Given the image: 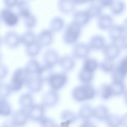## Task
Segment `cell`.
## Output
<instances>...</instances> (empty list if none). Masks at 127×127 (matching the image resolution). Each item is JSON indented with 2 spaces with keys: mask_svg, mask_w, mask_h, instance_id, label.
<instances>
[{
  "mask_svg": "<svg viewBox=\"0 0 127 127\" xmlns=\"http://www.w3.org/2000/svg\"><path fill=\"white\" fill-rule=\"evenodd\" d=\"M25 27L28 30H32L36 26L37 19L36 16L31 13L23 19Z\"/></svg>",
  "mask_w": 127,
  "mask_h": 127,
  "instance_id": "cell-32",
  "label": "cell"
},
{
  "mask_svg": "<svg viewBox=\"0 0 127 127\" xmlns=\"http://www.w3.org/2000/svg\"><path fill=\"white\" fill-rule=\"evenodd\" d=\"M75 4L73 0H58L57 4L58 8L61 12L67 13L73 11Z\"/></svg>",
  "mask_w": 127,
  "mask_h": 127,
  "instance_id": "cell-21",
  "label": "cell"
},
{
  "mask_svg": "<svg viewBox=\"0 0 127 127\" xmlns=\"http://www.w3.org/2000/svg\"><path fill=\"white\" fill-rule=\"evenodd\" d=\"M100 95L101 97L105 100L110 98L113 96L110 84H105L102 85L100 89Z\"/></svg>",
  "mask_w": 127,
  "mask_h": 127,
  "instance_id": "cell-38",
  "label": "cell"
},
{
  "mask_svg": "<svg viewBox=\"0 0 127 127\" xmlns=\"http://www.w3.org/2000/svg\"><path fill=\"white\" fill-rule=\"evenodd\" d=\"M121 25L124 32L127 33V17L124 20Z\"/></svg>",
  "mask_w": 127,
  "mask_h": 127,
  "instance_id": "cell-48",
  "label": "cell"
},
{
  "mask_svg": "<svg viewBox=\"0 0 127 127\" xmlns=\"http://www.w3.org/2000/svg\"><path fill=\"white\" fill-rule=\"evenodd\" d=\"M115 67L114 60L106 58L99 63V68L106 73L111 72Z\"/></svg>",
  "mask_w": 127,
  "mask_h": 127,
  "instance_id": "cell-33",
  "label": "cell"
},
{
  "mask_svg": "<svg viewBox=\"0 0 127 127\" xmlns=\"http://www.w3.org/2000/svg\"><path fill=\"white\" fill-rule=\"evenodd\" d=\"M21 35L16 32L10 30L4 34L3 41L5 45L9 49L17 48L21 44Z\"/></svg>",
  "mask_w": 127,
  "mask_h": 127,
  "instance_id": "cell-4",
  "label": "cell"
},
{
  "mask_svg": "<svg viewBox=\"0 0 127 127\" xmlns=\"http://www.w3.org/2000/svg\"><path fill=\"white\" fill-rule=\"evenodd\" d=\"M16 7L17 13L23 19L32 13L28 0H19Z\"/></svg>",
  "mask_w": 127,
  "mask_h": 127,
  "instance_id": "cell-19",
  "label": "cell"
},
{
  "mask_svg": "<svg viewBox=\"0 0 127 127\" xmlns=\"http://www.w3.org/2000/svg\"><path fill=\"white\" fill-rule=\"evenodd\" d=\"M111 73L112 81H123L127 76L121 71L117 66L115 67Z\"/></svg>",
  "mask_w": 127,
  "mask_h": 127,
  "instance_id": "cell-36",
  "label": "cell"
},
{
  "mask_svg": "<svg viewBox=\"0 0 127 127\" xmlns=\"http://www.w3.org/2000/svg\"><path fill=\"white\" fill-rule=\"evenodd\" d=\"M54 33L49 28L41 30L36 36V41L42 47L50 45L54 40Z\"/></svg>",
  "mask_w": 127,
  "mask_h": 127,
  "instance_id": "cell-6",
  "label": "cell"
},
{
  "mask_svg": "<svg viewBox=\"0 0 127 127\" xmlns=\"http://www.w3.org/2000/svg\"><path fill=\"white\" fill-rule=\"evenodd\" d=\"M36 36L32 30H27L21 35V44L25 46L32 44L36 41Z\"/></svg>",
  "mask_w": 127,
  "mask_h": 127,
  "instance_id": "cell-26",
  "label": "cell"
},
{
  "mask_svg": "<svg viewBox=\"0 0 127 127\" xmlns=\"http://www.w3.org/2000/svg\"><path fill=\"white\" fill-rule=\"evenodd\" d=\"M58 99V94L55 90H52L45 92L42 96V104L44 107H50L55 105Z\"/></svg>",
  "mask_w": 127,
  "mask_h": 127,
  "instance_id": "cell-15",
  "label": "cell"
},
{
  "mask_svg": "<svg viewBox=\"0 0 127 127\" xmlns=\"http://www.w3.org/2000/svg\"><path fill=\"white\" fill-rule=\"evenodd\" d=\"M91 50L88 43L76 42L72 48V55L75 59H84L88 57Z\"/></svg>",
  "mask_w": 127,
  "mask_h": 127,
  "instance_id": "cell-5",
  "label": "cell"
},
{
  "mask_svg": "<svg viewBox=\"0 0 127 127\" xmlns=\"http://www.w3.org/2000/svg\"><path fill=\"white\" fill-rule=\"evenodd\" d=\"M93 110L90 105L87 104L83 105L79 111L80 117L84 119H87L89 117L93 114Z\"/></svg>",
  "mask_w": 127,
  "mask_h": 127,
  "instance_id": "cell-39",
  "label": "cell"
},
{
  "mask_svg": "<svg viewBox=\"0 0 127 127\" xmlns=\"http://www.w3.org/2000/svg\"><path fill=\"white\" fill-rule=\"evenodd\" d=\"M117 66L125 75H127V60L124 57L119 62Z\"/></svg>",
  "mask_w": 127,
  "mask_h": 127,
  "instance_id": "cell-42",
  "label": "cell"
},
{
  "mask_svg": "<svg viewBox=\"0 0 127 127\" xmlns=\"http://www.w3.org/2000/svg\"><path fill=\"white\" fill-rule=\"evenodd\" d=\"M22 108L14 111L11 116V123L13 126L24 125L29 119L28 111Z\"/></svg>",
  "mask_w": 127,
  "mask_h": 127,
  "instance_id": "cell-9",
  "label": "cell"
},
{
  "mask_svg": "<svg viewBox=\"0 0 127 127\" xmlns=\"http://www.w3.org/2000/svg\"><path fill=\"white\" fill-rule=\"evenodd\" d=\"M9 71V69L6 65L4 64H0V80L6 76L8 73Z\"/></svg>",
  "mask_w": 127,
  "mask_h": 127,
  "instance_id": "cell-44",
  "label": "cell"
},
{
  "mask_svg": "<svg viewBox=\"0 0 127 127\" xmlns=\"http://www.w3.org/2000/svg\"><path fill=\"white\" fill-rule=\"evenodd\" d=\"M58 64L64 71H69L75 66V59L72 55H64L60 57Z\"/></svg>",
  "mask_w": 127,
  "mask_h": 127,
  "instance_id": "cell-13",
  "label": "cell"
},
{
  "mask_svg": "<svg viewBox=\"0 0 127 127\" xmlns=\"http://www.w3.org/2000/svg\"><path fill=\"white\" fill-rule=\"evenodd\" d=\"M43 80L37 74H29L26 81L27 87L30 91L35 92L41 89Z\"/></svg>",
  "mask_w": 127,
  "mask_h": 127,
  "instance_id": "cell-11",
  "label": "cell"
},
{
  "mask_svg": "<svg viewBox=\"0 0 127 127\" xmlns=\"http://www.w3.org/2000/svg\"><path fill=\"white\" fill-rule=\"evenodd\" d=\"M73 18V22L81 27L87 24L91 18L86 10L75 12Z\"/></svg>",
  "mask_w": 127,
  "mask_h": 127,
  "instance_id": "cell-17",
  "label": "cell"
},
{
  "mask_svg": "<svg viewBox=\"0 0 127 127\" xmlns=\"http://www.w3.org/2000/svg\"><path fill=\"white\" fill-rule=\"evenodd\" d=\"M108 107L105 105L98 106L93 110V114L100 120H105L109 114Z\"/></svg>",
  "mask_w": 127,
  "mask_h": 127,
  "instance_id": "cell-22",
  "label": "cell"
},
{
  "mask_svg": "<svg viewBox=\"0 0 127 127\" xmlns=\"http://www.w3.org/2000/svg\"><path fill=\"white\" fill-rule=\"evenodd\" d=\"M124 101L127 105V90H126L123 94Z\"/></svg>",
  "mask_w": 127,
  "mask_h": 127,
  "instance_id": "cell-50",
  "label": "cell"
},
{
  "mask_svg": "<svg viewBox=\"0 0 127 127\" xmlns=\"http://www.w3.org/2000/svg\"><path fill=\"white\" fill-rule=\"evenodd\" d=\"M107 126L117 127L122 125V116L116 114H109L105 120Z\"/></svg>",
  "mask_w": 127,
  "mask_h": 127,
  "instance_id": "cell-29",
  "label": "cell"
},
{
  "mask_svg": "<svg viewBox=\"0 0 127 127\" xmlns=\"http://www.w3.org/2000/svg\"><path fill=\"white\" fill-rule=\"evenodd\" d=\"M84 59L82 67L84 69L94 72L99 67V63L96 59L88 57Z\"/></svg>",
  "mask_w": 127,
  "mask_h": 127,
  "instance_id": "cell-27",
  "label": "cell"
},
{
  "mask_svg": "<svg viewBox=\"0 0 127 127\" xmlns=\"http://www.w3.org/2000/svg\"><path fill=\"white\" fill-rule=\"evenodd\" d=\"M122 125L127 127V112L122 116Z\"/></svg>",
  "mask_w": 127,
  "mask_h": 127,
  "instance_id": "cell-47",
  "label": "cell"
},
{
  "mask_svg": "<svg viewBox=\"0 0 127 127\" xmlns=\"http://www.w3.org/2000/svg\"><path fill=\"white\" fill-rule=\"evenodd\" d=\"M120 40L121 46L127 50V33L123 35Z\"/></svg>",
  "mask_w": 127,
  "mask_h": 127,
  "instance_id": "cell-46",
  "label": "cell"
},
{
  "mask_svg": "<svg viewBox=\"0 0 127 127\" xmlns=\"http://www.w3.org/2000/svg\"><path fill=\"white\" fill-rule=\"evenodd\" d=\"M109 7L112 14L118 15L124 12L126 5L125 2L122 0H114Z\"/></svg>",
  "mask_w": 127,
  "mask_h": 127,
  "instance_id": "cell-20",
  "label": "cell"
},
{
  "mask_svg": "<svg viewBox=\"0 0 127 127\" xmlns=\"http://www.w3.org/2000/svg\"><path fill=\"white\" fill-rule=\"evenodd\" d=\"M39 121L40 125L42 127H54L55 125L52 119L43 116Z\"/></svg>",
  "mask_w": 127,
  "mask_h": 127,
  "instance_id": "cell-41",
  "label": "cell"
},
{
  "mask_svg": "<svg viewBox=\"0 0 127 127\" xmlns=\"http://www.w3.org/2000/svg\"><path fill=\"white\" fill-rule=\"evenodd\" d=\"M20 17L12 9L6 7L2 8L0 12V20L6 26L9 27L15 26L19 23Z\"/></svg>",
  "mask_w": 127,
  "mask_h": 127,
  "instance_id": "cell-3",
  "label": "cell"
},
{
  "mask_svg": "<svg viewBox=\"0 0 127 127\" xmlns=\"http://www.w3.org/2000/svg\"><path fill=\"white\" fill-rule=\"evenodd\" d=\"M0 98L7 96L11 91L9 84L2 82L0 83Z\"/></svg>",
  "mask_w": 127,
  "mask_h": 127,
  "instance_id": "cell-40",
  "label": "cell"
},
{
  "mask_svg": "<svg viewBox=\"0 0 127 127\" xmlns=\"http://www.w3.org/2000/svg\"><path fill=\"white\" fill-rule=\"evenodd\" d=\"M114 24L113 18L109 14H101L98 17L97 25L98 28L101 30H108Z\"/></svg>",
  "mask_w": 127,
  "mask_h": 127,
  "instance_id": "cell-12",
  "label": "cell"
},
{
  "mask_svg": "<svg viewBox=\"0 0 127 127\" xmlns=\"http://www.w3.org/2000/svg\"><path fill=\"white\" fill-rule=\"evenodd\" d=\"M19 0H3L5 7L12 9L16 7Z\"/></svg>",
  "mask_w": 127,
  "mask_h": 127,
  "instance_id": "cell-43",
  "label": "cell"
},
{
  "mask_svg": "<svg viewBox=\"0 0 127 127\" xmlns=\"http://www.w3.org/2000/svg\"><path fill=\"white\" fill-rule=\"evenodd\" d=\"M110 86L113 96H120L126 90V86L123 81H112Z\"/></svg>",
  "mask_w": 127,
  "mask_h": 127,
  "instance_id": "cell-28",
  "label": "cell"
},
{
  "mask_svg": "<svg viewBox=\"0 0 127 127\" xmlns=\"http://www.w3.org/2000/svg\"><path fill=\"white\" fill-rule=\"evenodd\" d=\"M41 66L37 60L32 58L28 61L24 67L29 74H36L38 73Z\"/></svg>",
  "mask_w": 127,
  "mask_h": 127,
  "instance_id": "cell-24",
  "label": "cell"
},
{
  "mask_svg": "<svg viewBox=\"0 0 127 127\" xmlns=\"http://www.w3.org/2000/svg\"><path fill=\"white\" fill-rule=\"evenodd\" d=\"M66 74L64 73H51L46 80L52 90H56L60 88L66 80Z\"/></svg>",
  "mask_w": 127,
  "mask_h": 127,
  "instance_id": "cell-8",
  "label": "cell"
},
{
  "mask_svg": "<svg viewBox=\"0 0 127 127\" xmlns=\"http://www.w3.org/2000/svg\"><path fill=\"white\" fill-rule=\"evenodd\" d=\"M109 38L112 42L120 40L124 32L121 25L114 24L108 30Z\"/></svg>",
  "mask_w": 127,
  "mask_h": 127,
  "instance_id": "cell-18",
  "label": "cell"
},
{
  "mask_svg": "<svg viewBox=\"0 0 127 127\" xmlns=\"http://www.w3.org/2000/svg\"><path fill=\"white\" fill-rule=\"evenodd\" d=\"M75 4H82L89 2V0H73Z\"/></svg>",
  "mask_w": 127,
  "mask_h": 127,
  "instance_id": "cell-49",
  "label": "cell"
},
{
  "mask_svg": "<svg viewBox=\"0 0 127 127\" xmlns=\"http://www.w3.org/2000/svg\"><path fill=\"white\" fill-rule=\"evenodd\" d=\"M25 53L28 56L33 58L36 56L40 53L42 47L36 41L25 46Z\"/></svg>",
  "mask_w": 127,
  "mask_h": 127,
  "instance_id": "cell-25",
  "label": "cell"
},
{
  "mask_svg": "<svg viewBox=\"0 0 127 127\" xmlns=\"http://www.w3.org/2000/svg\"><path fill=\"white\" fill-rule=\"evenodd\" d=\"M60 57L57 51L53 48L47 50L43 56V65L52 69L58 64Z\"/></svg>",
  "mask_w": 127,
  "mask_h": 127,
  "instance_id": "cell-7",
  "label": "cell"
},
{
  "mask_svg": "<svg viewBox=\"0 0 127 127\" xmlns=\"http://www.w3.org/2000/svg\"><path fill=\"white\" fill-rule=\"evenodd\" d=\"M93 73L82 67L79 72V77L82 81L85 83H88L92 80Z\"/></svg>",
  "mask_w": 127,
  "mask_h": 127,
  "instance_id": "cell-37",
  "label": "cell"
},
{
  "mask_svg": "<svg viewBox=\"0 0 127 127\" xmlns=\"http://www.w3.org/2000/svg\"><path fill=\"white\" fill-rule=\"evenodd\" d=\"M44 107L41 104H33L28 111L29 119L32 121H39L43 116Z\"/></svg>",
  "mask_w": 127,
  "mask_h": 127,
  "instance_id": "cell-14",
  "label": "cell"
},
{
  "mask_svg": "<svg viewBox=\"0 0 127 127\" xmlns=\"http://www.w3.org/2000/svg\"><path fill=\"white\" fill-rule=\"evenodd\" d=\"M100 5L103 7H109L114 0H97Z\"/></svg>",
  "mask_w": 127,
  "mask_h": 127,
  "instance_id": "cell-45",
  "label": "cell"
},
{
  "mask_svg": "<svg viewBox=\"0 0 127 127\" xmlns=\"http://www.w3.org/2000/svg\"><path fill=\"white\" fill-rule=\"evenodd\" d=\"M64 22L62 18L56 16L52 18L50 21L49 29L54 33L59 32L63 28Z\"/></svg>",
  "mask_w": 127,
  "mask_h": 127,
  "instance_id": "cell-23",
  "label": "cell"
},
{
  "mask_svg": "<svg viewBox=\"0 0 127 127\" xmlns=\"http://www.w3.org/2000/svg\"><path fill=\"white\" fill-rule=\"evenodd\" d=\"M19 103L22 108L26 109L30 108L33 104V98L30 93L24 94L19 98Z\"/></svg>",
  "mask_w": 127,
  "mask_h": 127,
  "instance_id": "cell-31",
  "label": "cell"
},
{
  "mask_svg": "<svg viewBox=\"0 0 127 127\" xmlns=\"http://www.w3.org/2000/svg\"><path fill=\"white\" fill-rule=\"evenodd\" d=\"M29 74L24 67H20L16 69L13 73L9 84L11 91L20 90L26 82Z\"/></svg>",
  "mask_w": 127,
  "mask_h": 127,
  "instance_id": "cell-2",
  "label": "cell"
},
{
  "mask_svg": "<svg viewBox=\"0 0 127 127\" xmlns=\"http://www.w3.org/2000/svg\"><path fill=\"white\" fill-rule=\"evenodd\" d=\"M105 58L114 60L120 55L121 49L116 42H112L106 44L102 50Z\"/></svg>",
  "mask_w": 127,
  "mask_h": 127,
  "instance_id": "cell-10",
  "label": "cell"
},
{
  "mask_svg": "<svg viewBox=\"0 0 127 127\" xmlns=\"http://www.w3.org/2000/svg\"><path fill=\"white\" fill-rule=\"evenodd\" d=\"M103 7L98 2L93 3L86 10L92 18L101 14Z\"/></svg>",
  "mask_w": 127,
  "mask_h": 127,
  "instance_id": "cell-35",
  "label": "cell"
},
{
  "mask_svg": "<svg viewBox=\"0 0 127 127\" xmlns=\"http://www.w3.org/2000/svg\"><path fill=\"white\" fill-rule=\"evenodd\" d=\"M11 108L9 103L4 98H0V115L3 116L9 115Z\"/></svg>",
  "mask_w": 127,
  "mask_h": 127,
  "instance_id": "cell-34",
  "label": "cell"
},
{
  "mask_svg": "<svg viewBox=\"0 0 127 127\" xmlns=\"http://www.w3.org/2000/svg\"><path fill=\"white\" fill-rule=\"evenodd\" d=\"M81 27L73 22L66 27L63 35V40L66 44L70 45L76 42L81 33Z\"/></svg>",
  "mask_w": 127,
  "mask_h": 127,
  "instance_id": "cell-1",
  "label": "cell"
},
{
  "mask_svg": "<svg viewBox=\"0 0 127 127\" xmlns=\"http://www.w3.org/2000/svg\"><path fill=\"white\" fill-rule=\"evenodd\" d=\"M72 94L74 99L77 101H83L87 99L85 85L76 88L74 89Z\"/></svg>",
  "mask_w": 127,
  "mask_h": 127,
  "instance_id": "cell-30",
  "label": "cell"
},
{
  "mask_svg": "<svg viewBox=\"0 0 127 127\" xmlns=\"http://www.w3.org/2000/svg\"><path fill=\"white\" fill-rule=\"evenodd\" d=\"M125 58H126V59H127V55H126L125 56Z\"/></svg>",
  "mask_w": 127,
  "mask_h": 127,
  "instance_id": "cell-51",
  "label": "cell"
},
{
  "mask_svg": "<svg viewBox=\"0 0 127 127\" xmlns=\"http://www.w3.org/2000/svg\"><path fill=\"white\" fill-rule=\"evenodd\" d=\"M105 40L102 35L96 34L93 35L90 39L88 44L91 50H102L106 44Z\"/></svg>",
  "mask_w": 127,
  "mask_h": 127,
  "instance_id": "cell-16",
  "label": "cell"
}]
</instances>
